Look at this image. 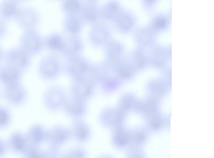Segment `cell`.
I'll return each instance as SVG.
<instances>
[{
	"instance_id": "16",
	"label": "cell",
	"mask_w": 214,
	"mask_h": 158,
	"mask_svg": "<svg viewBox=\"0 0 214 158\" xmlns=\"http://www.w3.org/2000/svg\"><path fill=\"white\" fill-rule=\"evenodd\" d=\"M11 86L9 92L10 97L14 101H18L22 98V93L14 85Z\"/></svg>"
},
{
	"instance_id": "2",
	"label": "cell",
	"mask_w": 214,
	"mask_h": 158,
	"mask_svg": "<svg viewBox=\"0 0 214 158\" xmlns=\"http://www.w3.org/2000/svg\"><path fill=\"white\" fill-rule=\"evenodd\" d=\"M123 9L118 0H108L100 6L101 21L113 23Z\"/></svg>"
},
{
	"instance_id": "20",
	"label": "cell",
	"mask_w": 214,
	"mask_h": 158,
	"mask_svg": "<svg viewBox=\"0 0 214 158\" xmlns=\"http://www.w3.org/2000/svg\"><path fill=\"white\" fill-rule=\"evenodd\" d=\"M8 120V115L7 112L4 109L0 110V124L1 125L6 123Z\"/></svg>"
},
{
	"instance_id": "5",
	"label": "cell",
	"mask_w": 214,
	"mask_h": 158,
	"mask_svg": "<svg viewBox=\"0 0 214 158\" xmlns=\"http://www.w3.org/2000/svg\"><path fill=\"white\" fill-rule=\"evenodd\" d=\"M18 0H3L0 5V19L14 20L21 7Z\"/></svg>"
},
{
	"instance_id": "1",
	"label": "cell",
	"mask_w": 214,
	"mask_h": 158,
	"mask_svg": "<svg viewBox=\"0 0 214 158\" xmlns=\"http://www.w3.org/2000/svg\"><path fill=\"white\" fill-rule=\"evenodd\" d=\"M41 17L35 8L30 6L21 7L14 21L20 27L32 30L41 22Z\"/></svg>"
},
{
	"instance_id": "24",
	"label": "cell",
	"mask_w": 214,
	"mask_h": 158,
	"mask_svg": "<svg viewBox=\"0 0 214 158\" xmlns=\"http://www.w3.org/2000/svg\"><path fill=\"white\" fill-rule=\"evenodd\" d=\"M86 1H94V2H97L99 0H84Z\"/></svg>"
},
{
	"instance_id": "23",
	"label": "cell",
	"mask_w": 214,
	"mask_h": 158,
	"mask_svg": "<svg viewBox=\"0 0 214 158\" xmlns=\"http://www.w3.org/2000/svg\"><path fill=\"white\" fill-rule=\"evenodd\" d=\"M160 122L157 119H155L152 121V125L155 127H157L160 125Z\"/></svg>"
},
{
	"instance_id": "10",
	"label": "cell",
	"mask_w": 214,
	"mask_h": 158,
	"mask_svg": "<svg viewBox=\"0 0 214 158\" xmlns=\"http://www.w3.org/2000/svg\"><path fill=\"white\" fill-rule=\"evenodd\" d=\"M74 96L84 100L89 97L92 92L91 85L86 81L77 82L74 88Z\"/></svg>"
},
{
	"instance_id": "15",
	"label": "cell",
	"mask_w": 214,
	"mask_h": 158,
	"mask_svg": "<svg viewBox=\"0 0 214 158\" xmlns=\"http://www.w3.org/2000/svg\"><path fill=\"white\" fill-rule=\"evenodd\" d=\"M152 21L153 25L157 28H162L165 25V19L162 15H159L154 17Z\"/></svg>"
},
{
	"instance_id": "17",
	"label": "cell",
	"mask_w": 214,
	"mask_h": 158,
	"mask_svg": "<svg viewBox=\"0 0 214 158\" xmlns=\"http://www.w3.org/2000/svg\"><path fill=\"white\" fill-rule=\"evenodd\" d=\"M49 42L50 46L55 49H60L63 46V43L61 38L58 36L54 35L50 39Z\"/></svg>"
},
{
	"instance_id": "11",
	"label": "cell",
	"mask_w": 214,
	"mask_h": 158,
	"mask_svg": "<svg viewBox=\"0 0 214 158\" xmlns=\"http://www.w3.org/2000/svg\"><path fill=\"white\" fill-rule=\"evenodd\" d=\"M70 136L69 132L65 129L56 128L53 131L51 136L52 140L55 143H59L64 142Z\"/></svg>"
},
{
	"instance_id": "9",
	"label": "cell",
	"mask_w": 214,
	"mask_h": 158,
	"mask_svg": "<svg viewBox=\"0 0 214 158\" xmlns=\"http://www.w3.org/2000/svg\"><path fill=\"white\" fill-rule=\"evenodd\" d=\"M72 134L77 141L84 142L89 138L90 135L89 128L85 123L79 119H76L72 127Z\"/></svg>"
},
{
	"instance_id": "12",
	"label": "cell",
	"mask_w": 214,
	"mask_h": 158,
	"mask_svg": "<svg viewBox=\"0 0 214 158\" xmlns=\"http://www.w3.org/2000/svg\"><path fill=\"white\" fill-rule=\"evenodd\" d=\"M74 58V60H72V71L75 74L79 75L86 70V66L81 59L77 57Z\"/></svg>"
},
{
	"instance_id": "25",
	"label": "cell",
	"mask_w": 214,
	"mask_h": 158,
	"mask_svg": "<svg viewBox=\"0 0 214 158\" xmlns=\"http://www.w3.org/2000/svg\"><path fill=\"white\" fill-rule=\"evenodd\" d=\"M19 2H24V1H28L29 0H18Z\"/></svg>"
},
{
	"instance_id": "7",
	"label": "cell",
	"mask_w": 214,
	"mask_h": 158,
	"mask_svg": "<svg viewBox=\"0 0 214 158\" xmlns=\"http://www.w3.org/2000/svg\"><path fill=\"white\" fill-rule=\"evenodd\" d=\"M84 101L74 96L66 103V109L71 115L78 118L85 111L86 105Z\"/></svg>"
},
{
	"instance_id": "6",
	"label": "cell",
	"mask_w": 214,
	"mask_h": 158,
	"mask_svg": "<svg viewBox=\"0 0 214 158\" xmlns=\"http://www.w3.org/2000/svg\"><path fill=\"white\" fill-rule=\"evenodd\" d=\"M84 23L79 15H65L62 20L65 31L73 35L77 34L81 31Z\"/></svg>"
},
{
	"instance_id": "19",
	"label": "cell",
	"mask_w": 214,
	"mask_h": 158,
	"mask_svg": "<svg viewBox=\"0 0 214 158\" xmlns=\"http://www.w3.org/2000/svg\"><path fill=\"white\" fill-rule=\"evenodd\" d=\"M32 136L33 139L36 141H39L43 137L42 131L39 128H36L32 132Z\"/></svg>"
},
{
	"instance_id": "13",
	"label": "cell",
	"mask_w": 214,
	"mask_h": 158,
	"mask_svg": "<svg viewBox=\"0 0 214 158\" xmlns=\"http://www.w3.org/2000/svg\"><path fill=\"white\" fill-rule=\"evenodd\" d=\"M12 58L13 61L19 66L24 65L26 62V58L24 55L19 51L14 52L12 55Z\"/></svg>"
},
{
	"instance_id": "21",
	"label": "cell",
	"mask_w": 214,
	"mask_h": 158,
	"mask_svg": "<svg viewBox=\"0 0 214 158\" xmlns=\"http://www.w3.org/2000/svg\"><path fill=\"white\" fill-rule=\"evenodd\" d=\"M45 73L47 74L52 75L54 73L56 70L55 65L53 63H49L46 65Z\"/></svg>"
},
{
	"instance_id": "22",
	"label": "cell",
	"mask_w": 214,
	"mask_h": 158,
	"mask_svg": "<svg viewBox=\"0 0 214 158\" xmlns=\"http://www.w3.org/2000/svg\"><path fill=\"white\" fill-rule=\"evenodd\" d=\"M156 0H141L143 8L145 9L150 8L156 1Z\"/></svg>"
},
{
	"instance_id": "8",
	"label": "cell",
	"mask_w": 214,
	"mask_h": 158,
	"mask_svg": "<svg viewBox=\"0 0 214 158\" xmlns=\"http://www.w3.org/2000/svg\"><path fill=\"white\" fill-rule=\"evenodd\" d=\"M83 4L82 0H61L60 5L64 15H79Z\"/></svg>"
},
{
	"instance_id": "4",
	"label": "cell",
	"mask_w": 214,
	"mask_h": 158,
	"mask_svg": "<svg viewBox=\"0 0 214 158\" xmlns=\"http://www.w3.org/2000/svg\"><path fill=\"white\" fill-rule=\"evenodd\" d=\"M137 21V17L133 12L124 9L113 23L119 30L127 31L134 27Z\"/></svg>"
},
{
	"instance_id": "14",
	"label": "cell",
	"mask_w": 214,
	"mask_h": 158,
	"mask_svg": "<svg viewBox=\"0 0 214 158\" xmlns=\"http://www.w3.org/2000/svg\"><path fill=\"white\" fill-rule=\"evenodd\" d=\"M2 76L3 80L10 84H12L17 78L16 73L12 70L5 71L2 73Z\"/></svg>"
},
{
	"instance_id": "3",
	"label": "cell",
	"mask_w": 214,
	"mask_h": 158,
	"mask_svg": "<svg viewBox=\"0 0 214 158\" xmlns=\"http://www.w3.org/2000/svg\"><path fill=\"white\" fill-rule=\"evenodd\" d=\"M100 8L97 2L86 1L79 15L84 23L92 25L101 21Z\"/></svg>"
},
{
	"instance_id": "26",
	"label": "cell",
	"mask_w": 214,
	"mask_h": 158,
	"mask_svg": "<svg viewBox=\"0 0 214 158\" xmlns=\"http://www.w3.org/2000/svg\"><path fill=\"white\" fill-rule=\"evenodd\" d=\"M50 0L54 1V0Z\"/></svg>"
},
{
	"instance_id": "18",
	"label": "cell",
	"mask_w": 214,
	"mask_h": 158,
	"mask_svg": "<svg viewBox=\"0 0 214 158\" xmlns=\"http://www.w3.org/2000/svg\"><path fill=\"white\" fill-rule=\"evenodd\" d=\"M13 145L14 148L17 150L22 149L24 146V141L22 138L19 135H16L14 136L12 139Z\"/></svg>"
}]
</instances>
